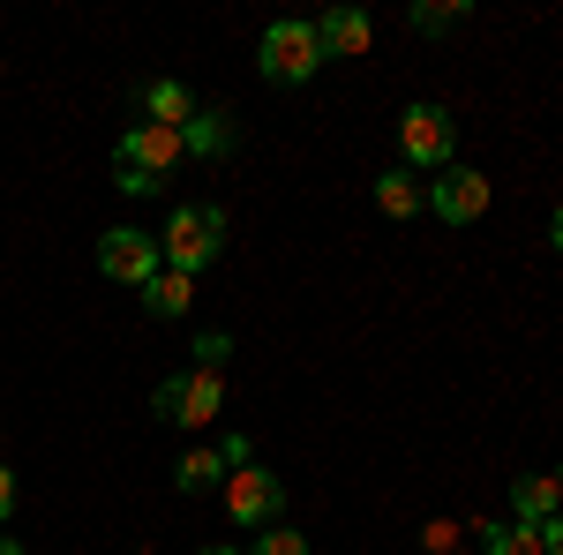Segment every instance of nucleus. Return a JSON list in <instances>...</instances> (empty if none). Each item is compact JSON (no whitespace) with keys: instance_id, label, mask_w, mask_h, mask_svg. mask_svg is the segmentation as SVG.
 <instances>
[{"instance_id":"1","label":"nucleus","mask_w":563,"mask_h":555,"mask_svg":"<svg viewBox=\"0 0 563 555\" xmlns=\"http://www.w3.org/2000/svg\"><path fill=\"white\" fill-rule=\"evenodd\" d=\"M218 248H225V211L218 203H174V218H166V233H158V256H166V270H211Z\"/></svg>"},{"instance_id":"2","label":"nucleus","mask_w":563,"mask_h":555,"mask_svg":"<svg viewBox=\"0 0 563 555\" xmlns=\"http://www.w3.org/2000/svg\"><path fill=\"white\" fill-rule=\"evenodd\" d=\"M398 151H406V173H451V158H459V121L443 106H406Z\"/></svg>"},{"instance_id":"3","label":"nucleus","mask_w":563,"mask_h":555,"mask_svg":"<svg viewBox=\"0 0 563 555\" xmlns=\"http://www.w3.org/2000/svg\"><path fill=\"white\" fill-rule=\"evenodd\" d=\"M263 76L271 84H308L316 68H323V45H316V23H271L256 45Z\"/></svg>"},{"instance_id":"4","label":"nucleus","mask_w":563,"mask_h":555,"mask_svg":"<svg viewBox=\"0 0 563 555\" xmlns=\"http://www.w3.org/2000/svg\"><path fill=\"white\" fill-rule=\"evenodd\" d=\"M98 270L113 278V286H151L158 270H166V256H158V233H143V225H113L106 241H98Z\"/></svg>"},{"instance_id":"5","label":"nucleus","mask_w":563,"mask_h":555,"mask_svg":"<svg viewBox=\"0 0 563 555\" xmlns=\"http://www.w3.org/2000/svg\"><path fill=\"white\" fill-rule=\"evenodd\" d=\"M166 421L180 428H211L218 413H225V376L218 368H188V376H174V384H158V398H151Z\"/></svg>"},{"instance_id":"6","label":"nucleus","mask_w":563,"mask_h":555,"mask_svg":"<svg viewBox=\"0 0 563 555\" xmlns=\"http://www.w3.org/2000/svg\"><path fill=\"white\" fill-rule=\"evenodd\" d=\"M278 511H286V480L278 473H263V466L225 473V518L233 525H271Z\"/></svg>"},{"instance_id":"7","label":"nucleus","mask_w":563,"mask_h":555,"mask_svg":"<svg viewBox=\"0 0 563 555\" xmlns=\"http://www.w3.org/2000/svg\"><path fill=\"white\" fill-rule=\"evenodd\" d=\"M188 151H180V129H158V121H135L121 135V151H113V166L121 173H143V180H158L166 166H180Z\"/></svg>"},{"instance_id":"8","label":"nucleus","mask_w":563,"mask_h":555,"mask_svg":"<svg viewBox=\"0 0 563 555\" xmlns=\"http://www.w3.org/2000/svg\"><path fill=\"white\" fill-rule=\"evenodd\" d=\"M429 211L443 218V225H474V218L488 211V180H481L474 166H451L443 180H429Z\"/></svg>"},{"instance_id":"9","label":"nucleus","mask_w":563,"mask_h":555,"mask_svg":"<svg viewBox=\"0 0 563 555\" xmlns=\"http://www.w3.org/2000/svg\"><path fill=\"white\" fill-rule=\"evenodd\" d=\"M316 45H323V60H361L376 45V23L361 8H331V15H316Z\"/></svg>"},{"instance_id":"10","label":"nucleus","mask_w":563,"mask_h":555,"mask_svg":"<svg viewBox=\"0 0 563 555\" xmlns=\"http://www.w3.org/2000/svg\"><path fill=\"white\" fill-rule=\"evenodd\" d=\"M511 503H519V525H549V518L563 511V488H556V473H526L519 488H511Z\"/></svg>"},{"instance_id":"11","label":"nucleus","mask_w":563,"mask_h":555,"mask_svg":"<svg viewBox=\"0 0 563 555\" xmlns=\"http://www.w3.org/2000/svg\"><path fill=\"white\" fill-rule=\"evenodd\" d=\"M143 113H151L158 129H188V121H196V98H188V84L158 76V84H143Z\"/></svg>"},{"instance_id":"12","label":"nucleus","mask_w":563,"mask_h":555,"mask_svg":"<svg viewBox=\"0 0 563 555\" xmlns=\"http://www.w3.org/2000/svg\"><path fill=\"white\" fill-rule=\"evenodd\" d=\"M421 203H429V188H421V173H406V166L376 173V211H384V218H413Z\"/></svg>"},{"instance_id":"13","label":"nucleus","mask_w":563,"mask_h":555,"mask_svg":"<svg viewBox=\"0 0 563 555\" xmlns=\"http://www.w3.org/2000/svg\"><path fill=\"white\" fill-rule=\"evenodd\" d=\"M188 300H196V278H188V270H158V278L143 286V308H151L158 323H174V315H188Z\"/></svg>"},{"instance_id":"14","label":"nucleus","mask_w":563,"mask_h":555,"mask_svg":"<svg viewBox=\"0 0 563 555\" xmlns=\"http://www.w3.org/2000/svg\"><path fill=\"white\" fill-rule=\"evenodd\" d=\"M180 151H188V158H225V151H233V121H225V113H196V121L180 129Z\"/></svg>"},{"instance_id":"15","label":"nucleus","mask_w":563,"mask_h":555,"mask_svg":"<svg viewBox=\"0 0 563 555\" xmlns=\"http://www.w3.org/2000/svg\"><path fill=\"white\" fill-rule=\"evenodd\" d=\"M406 23H413L421 38H451V31L466 23V0H413V8H406Z\"/></svg>"},{"instance_id":"16","label":"nucleus","mask_w":563,"mask_h":555,"mask_svg":"<svg viewBox=\"0 0 563 555\" xmlns=\"http://www.w3.org/2000/svg\"><path fill=\"white\" fill-rule=\"evenodd\" d=\"M174 480H180V496H203V488L225 480V458H218V451H188V458L174 466Z\"/></svg>"},{"instance_id":"17","label":"nucleus","mask_w":563,"mask_h":555,"mask_svg":"<svg viewBox=\"0 0 563 555\" xmlns=\"http://www.w3.org/2000/svg\"><path fill=\"white\" fill-rule=\"evenodd\" d=\"M481 555H541L533 525H481Z\"/></svg>"},{"instance_id":"18","label":"nucleus","mask_w":563,"mask_h":555,"mask_svg":"<svg viewBox=\"0 0 563 555\" xmlns=\"http://www.w3.org/2000/svg\"><path fill=\"white\" fill-rule=\"evenodd\" d=\"M249 555H308V541L294 533V525H263V541Z\"/></svg>"},{"instance_id":"19","label":"nucleus","mask_w":563,"mask_h":555,"mask_svg":"<svg viewBox=\"0 0 563 555\" xmlns=\"http://www.w3.org/2000/svg\"><path fill=\"white\" fill-rule=\"evenodd\" d=\"M218 458H225V473H241V466H256V443H249V435H225Z\"/></svg>"},{"instance_id":"20","label":"nucleus","mask_w":563,"mask_h":555,"mask_svg":"<svg viewBox=\"0 0 563 555\" xmlns=\"http://www.w3.org/2000/svg\"><path fill=\"white\" fill-rule=\"evenodd\" d=\"M541 555H563V511L549 518V525H541Z\"/></svg>"},{"instance_id":"21","label":"nucleus","mask_w":563,"mask_h":555,"mask_svg":"<svg viewBox=\"0 0 563 555\" xmlns=\"http://www.w3.org/2000/svg\"><path fill=\"white\" fill-rule=\"evenodd\" d=\"M8 518H15V473L0 466V525H8Z\"/></svg>"},{"instance_id":"22","label":"nucleus","mask_w":563,"mask_h":555,"mask_svg":"<svg viewBox=\"0 0 563 555\" xmlns=\"http://www.w3.org/2000/svg\"><path fill=\"white\" fill-rule=\"evenodd\" d=\"M549 241H556V248H563V211H556V218H549Z\"/></svg>"},{"instance_id":"23","label":"nucleus","mask_w":563,"mask_h":555,"mask_svg":"<svg viewBox=\"0 0 563 555\" xmlns=\"http://www.w3.org/2000/svg\"><path fill=\"white\" fill-rule=\"evenodd\" d=\"M0 555H23V548H15V541H8V533H0Z\"/></svg>"},{"instance_id":"24","label":"nucleus","mask_w":563,"mask_h":555,"mask_svg":"<svg viewBox=\"0 0 563 555\" xmlns=\"http://www.w3.org/2000/svg\"><path fill=\"white\" fill-rule=\"evenodd\" d=\"M203 555H241V548H203Z\"/></svg>"},{"instance_id":"25","label":"nucleus","mask_w":563,"mask_h":555,"mask_svg":"<svg viewBox=\"0 0 563 555\" xmlns=\"http://www.w3.org/2000/svg\"><path fill=\"white\" fill-rule=\"evenodd\" d=\"M556 488H563V473H556Z\"/></svg>"}]
</instances>
